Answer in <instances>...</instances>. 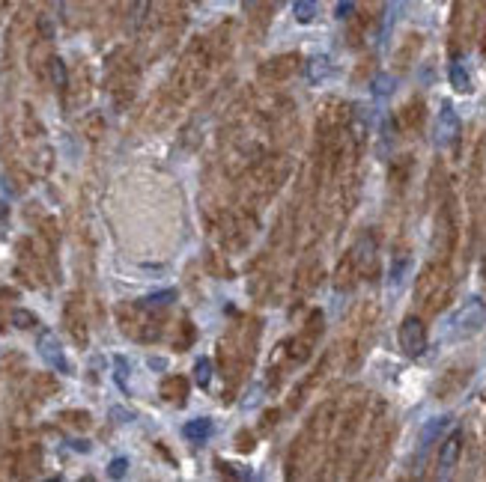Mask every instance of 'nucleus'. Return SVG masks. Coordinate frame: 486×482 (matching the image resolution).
<instances>
[{"instance_id":"nucleus-19","label":"nucleus","mask_w":486,"mask_h":482,"mask_svg":"<svg viewBox=\"0 0 486 482\" xmlns=\"http://www.w3.org/2000/svg\"><path fill=\"white\" fill-rule=\"evenodd\" d=\"M114 366H117V381H119V387L126 390V375H128V363H126V357H114Z\"/></svg>"},{"instance_id":"nucleus-13","label":"nucleus","mask_w":486,"mask_h":482,"mask_svg":"<svg viewBox=\"0 0 486 482\" xmlns=\"http://www.w3.org/2000/svg\"><path fill=\"white\" fill-rule=\"evenodd\" d=\"M170 301H176V289H161V292H152L143 298V307H168Z\"/></svg>"},{"instance_id":"nucleus-6","label":"nucleus","mask_w":486,"mask_h":482,"mask_svg":"<svg viewBox=\"0 0 486 482\" xmlns=\"http://www.w3.org/2000/svg\"><path fill=\"white\" fill-rule=\"evenodd\" d=\"M298 69V57L295 54H284V57H278V60H269L266 66H263V75L266 77H290L293 72Z\"/></svg>"},{"instance_id":"nucleus-16","label":"nucleus","mask_w":486,"mask_h":482,"mask_svg":"<svg viewBox=\"0 0 486 482\" xmlns=\"http://www.w3.org/2000/svg\"><path fill=\"white\" fill-rule=\"evenodd\" d=\"M394 89V77L391 75H376L373 77V96H391Z\"/></svg>"},{"instance_id":"nucleus-23","label":"nucleus","mask_w":486,"mask_h":482,"mask_svg":"<svg viewBox=\"0 0 486 482\" xmlns=\"http://www.w3.org/2000/svg\"><path fill=\"white\" fill-rule=\"evenodd\" d=\"M253 3H257V0H245V6H248V9H251V6H253Z\"/></svg>"},{"instance_id":"nucleus-20","label":"nucleus","mask_w":486,"mask_h":482,"mask_svg":"<svg viewBox=\"0 0 486 482\" xmlns=\"http://www.w3.org/2000/svg\"><path fill=\"white\" fill-rule=\"evenodd\" d=\"M352 6H355V0H340V3H337V18H349Z\"/></svg>"},{"instance_id":"nucleus-3","label":"nucleus","mask_w":486,"mask_h":482,"mask_svg":"<svg viewBox=\"0 0 486 482\" xmlns=\"http://www.w3.org/2000/svg\"><path fill=\"white\" fill-rule=\"evenodd\" d=\"M39 354H42V361H45L51 369H57V372H63V375L72 372V366H69V361H66V354H63V345H60V340H57V333H54V331H42L39 333Z\"/></svg>"},{"instance_id":"nucleus-21","label":"nucleus","mask_w":486,"mask_h":482,"mask_svg":"<svg viewBox=\"0 0 486 482\" xmlns=\"http://www.w3.org/2000/svg\"><path fill=\"white\" fill-rule=\"evenodd\" d=\"M72 446H75V450H81V453H87V450H90V444H87V441H75Z\"/></svg>"},{"instance_id":"nucleus-24","label":"nucleus","mask_w":486,"mask_h":482,"mask_svg":"<svg viewBox=\"0 0 486 482\" xmlns=\"http://www.w3.org/2000/svg\"><path fill=\"white\" fill-rule=\"evenodd\" d=\"M278 3H281V0H278Z\"/></svg>"},{"instance_id":"nucleus-1","label":"nucleus","mask_w":486,"mask_h":482,"mask_svg":"<svg viewBox=\"0 0 486 482\" xmlns=\"http://www.w3.org/2000/svg\"><path fill=\"white\" fill-rule=\"evenodd\" d=\"M486 322V304L480 298H469L459 310H454V316L448 322V333L450 336H469L474 331H480V324Z\"/></svg>"},{"instance_id":"nucleus-5","label":"nucleus","mask_w":486,"mask_h":482,"mask_svg":"<svg viewBox=\"0 0 486 482\" xmlns=\"http://www.w3.org/2000/svg\"><path fill=\"white\" fill-rule=\"evenodd\" d=\"M459 453H462V432H450L439 450V476H450V470L459 462Z\"/></svg>"},{"instance_id":"nucleus-8","label":"nucleus","mask_w":486,"mask_h":482,"mask_svg":"<svg viewBox=\"0 0 486 482\" xmlns=\"http://www.w3.org/2000/svg\"><path fill=\"white\" fill-rule=\"evenodd\" d=\"M304 72H307V81L311 84H323L331 75V63H328V57H311L304 63Z\"/></svg>"},{"instance_id":"nucleus-17","label":"nucleus","mask_w":486,"mask_h":482,"mask_svg":"<svg viewBox=\"0 0 486 482\" xmlns=\"http://www.w3.org/2000/svg\"><path fill=\"white\" fill-rule=\"evenodd\" d=\"M128 474V458H123V455H117L114 462L108 465V476L110 479H123Z\"/></svg>"},{"instance_id":"nucleus-10","label":"nucleus","mask_w":486,"mask_h":482,"mask_svg":"<svg viewBox=\"0 0 486 482\" xmlns=\"http://www.w3.org/2000/svg\"><path fill=\"white\" fill-rule=\"evenodd\" d=\"M448 77H450V86H454L457 93H469V89H471V77H469V72H466V66H462V63H450Z\"/></svg>"},{"instance_id":"nucleus-11","label":"nucleus","mask_w":486,"mask_h":482,"mask_svg":"<svg viewBox=\"0 0 486 482\" xmlns=\"http://www.w3.org/2000/svg\"><path fill=\"white\" fill-rule=\"evenodd\" d=\"M293 13H295L298 24H311V21L316 18V0H295Z\"/></svg>"},{"instance_id":"nucleus-14","label":"nucleus","mask_w":486,"mask_h":482,"mask_svg":"<svg viewBox=\"0 0 486 482\" xmlns=\"http://www.w3.org/2000/svg\"><path fill=\"white\" fill-rule=\"evenodd\" d=\"M194 381H197L200 387H209V381H212V361L200 357V361L194 363Z\"/></svg>"},{"instance_id":"nucleus-22","label":"nucleus","mask_w":486,"mask_h":482,"mask_svg":"<svg viewBox=\"0 0 486 482\" xmlns=\"http://www.w3.org/2000/svg\"><path fill=\"white\" fill-rule=\"evenodd\" d=\"M149 366H156V369H164V361H159V357H149Z\"/></svg>"},{"instance_id":"nucleus-4","label":"nucleus","mask_w":486,"mask_h":482,"mask_svg":"<svg viewBox=\"0 0 486 482\" xmlns=\"http://www.w3.org/2000/svg\"><path fill=\"white\" fill-rule=\"evenodd\" d=\"M459 134V116L457 110L450 105H441L439 116H436V143L439 146H448V143H454Z\"/></svg>"},{"instance_id":"nucleus-7","label":"nucleus","mask_w":486,"mask_h":482,"mask_svg":"<svg viewBox=\"0 0 486 482\" xmlns=\"http://www.w3.org/2000/svg\"><path fill=\"white\" fill-rule=\"evenodd\" d=\"M209 435H212V420H206V417L189 420V423L182 425V438H185V441H191V444H200V441H206Z\"/></svg>"},{"instance_id":"nucleus-2","label":"nucleus","mask_w":486,"mask_h":482,"mask_svg":"<svg viewBox=\"0 0 486 482\" xmlns=\"http://www.w3.org/2000/svg\"><path fill=\"white\" fill-rule=\"evenodd\" d=\"M400 349L408 357H421L424 354V349H427V328H424V322L418 316L403 319V324H400Z\"/></svg>"},{"instance_id":"nucleus-18","label":"nucleus","mask_w":486,"mask_h":482,"mask_svg":"<svg viewBox=\"0 0 486 482\" xmlns=\"http://www.w3.org/2000/svg\"><path fill=\"white\" fill-rule=\"evenodd\" d=\"M51 81H54V86H66V66L60 57L51 60Z\"/></svg>"},{"instance_id":"nucleus-9","label":"nucleus","mask_w":486,"mask_h":482,"mask_svg":"<svg viewBox=\"0 0 486 482\" xmlns=\"http://www.w3.org/2000/svg\"><path fill=\"white\" fill-rule=\"evenodd\" d=\"M448 423H450V417H433V420L424 425V429H421V450H427V446L448 429Z\"/></svg>"},{"instance_id":"nucleus-15","label":"nucleus","mask_w":486,"mask_h":482,"mask_svg":"<svg viewBox=\"0 0 486 482\" xmlns=\"http://www.w3.org/2000/svg\"><path fill=\"white\" fill-rule=\"evenodd\" d=\"M13 324H15V328H21V331H27V328H36L39 322L27 310H13Z\"/></svg>"},{"instance_id":"nucleus-12","label":"nucleus","mask_w":486,"mask_h":482,"mask_svg":"<svg viewBox=\"0 0 486 482\" xmlns=\"http://www.w3.org/2000/svg\"><path fill=\"white\" fill-rule=\"evenodd\" d=\"M149 9H152V0H135L131 3V30L143 27V21L149 18Z\"/></svg>"}]
</instances>
